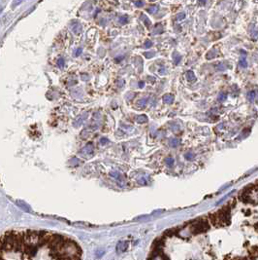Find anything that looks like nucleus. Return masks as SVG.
Instances as JSON below:
<instances>
[{"mask_svg":"<svg viewBox=\"0 0 258 260\" xmlns=\"http://www.w3.org/2000/svg\"><path fill=\"white\" fill-rule=\"evenodd\" d=\"M0 260H82V249L60 234L10 230L0 235Z\"/></svg>","mask_w":258,"mask_h":260,"instance_id":"obj_1","label":"nucleus"},{"mask_svg":"<svg viewBox=\"0 0 258 260\" xmlns=\"http://www.w3.org/2000/svg\"><path fill=\"white\" fill-rule=\"evenodd\" d=\"M210 229V223L209 220L206 218H199L193 222H191L188 226V231L191 235H198L207 232Z\"/></svg>","mask_w":258,"mask_h":260,"instance_id":"obj_2","label":"nucleus"},{"mask_svg":"<svg viewBox=\"0 0 258 260\" xmlns=\"http://www.w3.org/2000/svg\"><path fill=\"white\" fill-rule=\"evenodd\" d=\"M163 101H164V102L168 103V104L172 103L174 101V96H173V95H170V94L165 95V96H163Z\"/></svg>","mask_w":258,"mask_h":260,"instance_id":"obj_3","label":"nucleus"},{"mask_svg":"<svg viewBox=\"0 0 258 260\" xmlns=\"http://www.w3.org/2000/svg\"><path fill=\"white\" fill-rule=\"evenodd\" d=\"M72 29L75 31L76 33H79L82 31V27L80 24H77V23H74L72 24Z\"/></svg>","mask_w":258,"mask_h":260,"instance_id":"obj_4","label":"nucleus"},{"mask_svg":"<svg viewBox=\"0 0 258 260\" xmlns=\"http://www.w3.org/2000/svg\"><path fill=\"white\" fill-rule=\"evenodd\" d=\"M136 121L140 123V124H142V123H146L148 122V117H146V115H141V116L137 117Z\"/></svg>","mask_w":258,"mask_h":260,"instance_id":"obj_5","label":"nucleus"},{"mask_svg":"<svg viewBox=\"0 0 258 260\" xmlns=\"http://www.w3.org/2000/svg\"><path fill=\"white\" fill-rule=\"evenodd\" d=\"M186 76H187V79H188V80H189L190 82H193V81H195L196 77H195V75H194L193 71L189 70V71L186 73Z\"/></svg>","mask_w":258,"mask_h":260,"instance_id":"obj_6","label":"nucleus"},{"mask_svg":"<svg viewBox=\"0 0 258 260\" xmlns=\"http://www.w3.org/2000/svg\"><path fill=\"white\" fill-rule=\"evenodd\" d=\"M180 143H181V141L179 140V139L174 138V139H171V140H170V146L171 147H177V146H179Z\"/></svg>","mask_w":258,"mask_h":260,"instance_id":"obj_7","label":"nucleus"},{"mask_svg":"<svg viewBox=\"0 0 258 260\" xmlns=\"http://www.w3.org/2000/svg\"><path fill=\"white\" fill-rule=\"evenodd\" d=\"M166 164H167V166L168 167H172L173 166V165L175 164V160H174V158H172V157H168V158H166Z\"/></svg>","mask_w":258,"mask_h":260,"instance_id":"obj_8","label":"nucleus"},{"mask_svg":"<svg viewBox=\"0 0 258 260\" xmlns=\"http://www.w3.org/2000/svg\"><path fill=\"white\" fill-rule=\"evenodd\" d=\"M119 23L122 24H127V21H128V18L126 17V16H122V17H119Z\"/></svg>","mask_w":258,"mask_h":260,"instance_id":"obj_9","label":"nucleus"},{"mask_svg":"<svg viewBox=\"0 0 258 260\" xmlns=\"http://www.w3.org/2000/svg\"><path fill=\"white\" fill-rule=\"evenodd\" d=\"M256 96V94H255V91H253V92H249V93L247 94V99L249 100H251L252 101L253 100V99H254V97Z\"/></svg>","mask_w":258,"mask_h":260,"instance_id":"obj_10","label":"nucleus"},{"mask_svg":"<svg viewBox=\"0 0 258 260\" xmlns=\"http://www.w3.org/2000/svg\"><path fill=\"white\" fill-rule=\"evenodd\" d=\"M141 19H142V20H143V21H144V23H145V24H146V27H149V24H151V21H149V19H148V18H146V16H145V15H143Z\"/></svg>","mask_w":258,"mask_h":260,"instance_id":"obj_11","label":"nucleus"},{"mask_svg":"<svg viewBox=\"0 0 258 260\" xmlns=\"http://www.w3.org/2000/svg\"><path fill=\"white\" fill-rule=\"evenodd\" d=\"M173 57H174V59H175V63H176V64H178V63L181 62V57L180 55H178V54H175Z\"/></svg>","mask_w":258,"mask_h":260,"instance_id":"obj_12","label":"nucleus"},{"mask_svg":"<svg viewBox=\"0 0 258 260\" xmlns=\"http://www.w3.org/2000/svg\"><path fill=\"white\" fill-rule=\"evenodd\" d=\"M226 99H227V95L224 94V93L223 94H220L218 96V100H220V101H224Z\"/></svg>","mask_w":258,"mask_h":260,"instance_id":"obj_13","label":"nucleus"},{"mask_svg":"<svg viewBox=\"0 0 258 260\" xmlns=\"http://www.w3.org/2000/svg\"><path fill=\"white\" fill-rule=\"evenodd\" d=\"M186 160H193L194 159V154L191 153V152H189V153H186Z\"/></svg>","mask_w":258,"mask_h":260,"instance_id":"obj_14","label":"nucleus"},{"mask_svg":"<svg viewBox=\"0 0 258 260\" xmlns=\"http://www.w3.org/2000/svg\"><path fill=\"white\" fill-rule=\"evenodd\" d=\"M240 65H241V66H243V67H247V63L246 59H243V58H242V59H240Z\"/></svg>","mask_w":258,"mask_h":260,"instance_id":"obj_15","label":"nucleus"},{"mask_svg":"<svg viewBox=\"0 0 258 260\" xmlns=\"http://www.w3.org/2000/svg\"><path fill=\"white\" fill-rule=\"evenodd\" d=\"M158 10V8L156 7V6H154V7H151L149 9H148V12L151 13V14H154V13H155Z\"/></svg>","mask_w":258,"mask_h":260,"instance_id":"obj_16","label":"nucleus"},{"mask_svg":"<svg viewBox=\"0 0 258 260\" xmlns=\"http://www.w3.org/2000/svg\"><path fill=\"white\" fill-rule=\"evenodd\" d=\"M152 46V42L151 40H146L145 42V48H151Z\"/></svg>","mask_w":258,"mask_h":260,"instance_id":"obj_17","label":"nucleus"},{"mask_svg":"<svg viewBox=\"0 0 258 260\" xmlns=\"http://www.w3.org/2000/svg\"><path fill=\"white\" fill-rule=\"evenodd\" d=\"M184 18H186V14H184V13H181V14L178 15L177 20L178 21H181V20H183Z\"/></svg>","mask_w":258,"mask_h":260,"instance_id":"obj_18","label":"nucleus"},{"mask_svg":"<svg viewBox=\"0 0 258 260\" xmlns=\"http://www.w3.org/2000/svg\"><path fill=\"white\" fill-rule=\"evenodd\" d=\"M57 63H58L59 67H63V65H64V61H63V59H59V61Z\"/></svg>","mask_w":258,"mask_h":260,"instance_id":"obj_19","label":"nucleus"},{"mask_svg":"<svg viewBox=\"0 0 258 260\" xmlns=\"http://www.w3.org/2000/svg\"><path fill=\"white\" fill-rule=\"evenodd\" d=\"M107 142H109V141H108V139H107V138H102V139H101V143H102V144H105V143H107Z\"/></svg>","mask_w":258,"mask_h":260,"instance_id":"obj_20","label":"nucleus"},{"mask_svg":"<svg viewBox=\"0 0 258 260\" xmlns=\"http://www.w3.org/2000/svg\"><path fill=\"white\" fill-rule=\"evenodd\" d=\"M81 53H82V49H81V48H79L77 51H76V56H79Z\"/></svg>","mask_w":258,"mask_h":260,"instance_id":"obj_21","label":"nucleus"},{"mask_svg":"<svg viewBox=\"0 0 258 260\" xmlns=\"http://www.w3.org/2000/svg\"><path fill=\"white\" fill-rule=\"evenodd\" d=\"M135 5H137V6H143V5H144V3L140 2V1H137V2H135Z\"/></svg>","mask_w":258,"mask_h":260,"instance_id":"obj_22","label":"nucleus"},{"mask_svg":"<svg viewBox=\"0 0 258 260\" xmlns=\"http://www.w3.org/2000/svg\"><path fill=\"white\" fill-rule=\"evenodd\" d=\"M145 56L146 57V58H151V57H152V54H149V53H145Z\"/></svg>","mask_w":258,"mask_h":260,"instance_id":"obj_23","label":"nucleus"},{"mask_svg":"<svg viewBox=\"0 0 258 260\" xmlns=\"http://www.w3.org/2000/svg\"><path fill=\"white\" fill-rule=\"evenodd\" d=\"M144 85H145V83L143 81H140L139 82V87L140 88H143V87H144Z\"/></svg>","mask_w":258,"mask_h":260,"instance_id":"obj_24","label":"nucleus"},{"mask_svg":"<svg viewBox=\"0 0 258 260\" xmlns=\"http://www.w3.org/2000/svg\"><path fill=\"white\" fill-rule=\"evenodd\" d=\"M141 101V104H143V105H146V100H140Z\"/></svg>","mask_w":258,"mask_h":260,"instance_id":"obj_25","label":"nucleus"},{"mask_svg":"<svg viewBox=\"0 0 258 260\" xmlns=\"http://www.w3.org/2000/svg\"><path fill=\"white\" fill-rule=\"evenodd\" d=\"M123 59V57H122V58H117L116 61H122V59Z\"/></svg>","mask_w":258,"mask_h":260,"instance_id":"obj_26","label":"nucleus"}]
</instances>
